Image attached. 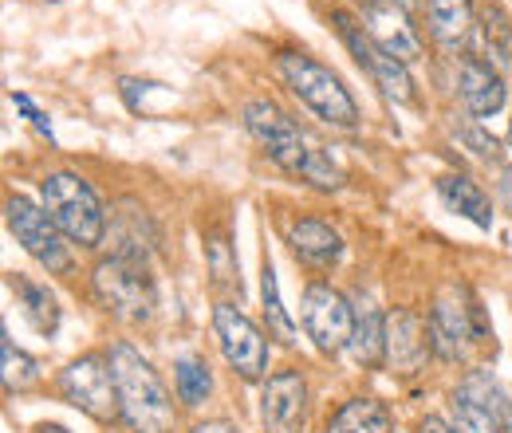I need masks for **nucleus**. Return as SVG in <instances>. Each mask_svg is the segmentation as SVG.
I'll return each instance as SVG.
<instances>
[{
  "mask_svg": "<svg viewBox=\"0 0 512 433\" xmlns=\"http://www.w3.org/2000/svg\"><path fill=\"white\" fill-rule=\"evenodd\" d=\"M4 217H8L12 237L24 245V252H28L32 260H40V264H44L48 272H56V276H64L67 268H71L64 233H60V225L52 221L48 209H40V205L28 201V197H8Z\"/></svg>",
  "mask_w": 512,
  "mask_h": 433,
  "instance_id": "nucleus-9",
  "label": "nucleus"
},
{
  "mask_svg": "<svg viewBox=\"0 0 512 433\" xmlns=\"http://www.w3.org/2000/svg\"><path fill=\"white\" fill-rule=\"evenodd\" d=\"M300 323L308 331V339L320 347L323 355H339L351 351V335H355V304L347 296H339L331 284H308L304 300H300Z\"/></svg>",
  "mask_w": 512,
  "mask_h": 433,
  "instance_id": "nucleus-7",
  "label": "nucleus"
},
{
  "mask_svg": "<svg viewBox=\"0 0 512 433\" xmlns=\"http://www.w3.org/2000/svg\"><path fill=\"white\" fill-rule=\"evenodd\" d=\"M174 382H178V398H182L186 406H201V402L209 398V390H213V374L205 367V359H197V355L178 359Z\"/></svg>",
  "mask_w": 512,
  "mask_h": 433,
  "instance_id": "nucleus-26",
  "label": "nucleus"
},
{
  "mask_svg": "<svg viewBox=\"0 0 512 433\" xmlns=\"http://www.w3.org/2000/svg\"><path fill=\"white\" fill-rule=\"evenodd\" d=\"M0 367H4V390H8V394L28 390V386L40 378V363H36L32 355H24V351L8 339V331H4V339H0Z\"/></svg>",
  "mask_w": 512,
  "mask_h": 433,
  "instance_id": "nucleus-25",
  "label": "nucleus"
},
{
  "mask_svg": "<svg viewBox=\"0 0 512 433\" xmlns=\"http://www.w3.org/2000/svg\"><path fill=\"white\" fill-rule=\"evenodd\" d=\"M331 24H335L339 40L351 48L355 63L383 87L386 99H394V103H414V79H410L406 63L394 60L390 52H383V48L371 40V32H367L355 16H347V12H331Z\"/></svg>",
  "mask_w": 512,
  "mask_h": 433,
  "instance_id": "nucleus-8",
  "label": "nucleus"
},
{
  "mask_svg": "<svg viewBox=\"0 0 512 433\" xmlns=\"http://www.w3.org/2000/svg\"><path fill=\"white\" fill-rule=\"evenodd\" d=\"M501 201H505V209L512 213V166L501 170Z\"/></svg>",
  "mask_w": 512,
  "mask_h": 433,
  "instance_id": "nucleus-34",
  "label": "nucleus"
},
{
  "mask_svg": "<svg viewBox=\"0 0 512 433\" xmlns=\"http://www.w3.org/2000/svg\"><path fill=\"white\" fill-rule=\"evenodd\" d=\"M351 355L359 367L379 371L386 363V315L367 296H355V335H351Z\"/></svg>",
  "mask_w": 512,
  "mask_h": 433,
  "instance_id": "nucleus-18",
  "label": "nucleus"
},
{
  "mask_svg": "<svg viewBox=\"0 0 512 433\" xmlns=\"http://www.w3.org/2000/svg\"><path fill=\"white\" fill-rule=\"evenodd\" d=\"M260 300H264V327H268V339L292 347V343H296V323L288 319V311L280 304V284H276L272 260H264V268H260Z\"/></svg>",
  "mask_w": 512,
  "mask_h": 433,
  "instance_id": "nucleus-24",
  "label": "nucleus"
},
{
  "mask_svg": "<svg viewBox=\"0 0 512 433\" xmlns=\"http://www.w3.org/2000/svg\"><path fill=\"white\" fill-rule=\"evenodd\" d=\"M213 331H217L221 355L233 367V374H241L245 382L264 378V371H268V339L245 311L233 308V304H217L213 308Z\"/></svg>",
  "mask_w": 512,
  "mask_h": 433,
  "instance_id": "nucleus-11",
  "label": "nucleus"
},
{
  "mask_svg": "<svg viewBox=\"0 0 512 433\" xmlns=\"http://www.w3.org/2000/svg\"><path fill=\"white\" fill-rule=\"evenodd\" d=\"M60 394L75 410H83L95 422H115L119 418V394H115V374L107 355H83L67 363L60 374Z\"/></svg>",
  "mask_w": 512,
  "mask_h": 433,
  "instance_id": "nucleus-10",
  "label": "nucleus"
},
{
  "mask_svg": "<svg viewBox=\"0 0 512 433\" xmlns=\"http://www.w3.org/2000/svg\"><path fill=\"white\" fill-rule=\"evenodd\" d=\"M288 248L312 268H331L343 256V237L320 217H300L288 225Z\"/></svg>",
  "mask_w": 512,
  "mask_h": 433,
  "instance_id": "nucleus-17",
  "label": "nucleus"
},
{
  "mask_svg": "<svg viewBox=\"0 0 512 433\" xmlns=\"http://www.w3.org/2000/svg\"><path fill=\"white\" fill-rule=\"evenodd\" d=\"M95 296L103 300V308L111 311L115 319L123 323H150L154 308H158V292H154V280H150V268L146 264H134V260H99L95 264Z\"/></svg>",
  "mask_w": 512,
  "mask_h": 433,
  "instance_id": "nucleus-6",
  "label": "nucleus"
},
{
  "mask_svg": "<svg viewBox=\"0 0 512 433\" xmlns=\"http://www.w3.org/2000/svg\"><path fill=\"white\" fill-rule=\"evenodd\" d=\"M481 52L493 63L512 60V20L501 8H489V12H485V24H481Z\"/></svg>",
  "mask_w": 512,
  "mask_h": 433,
  "instance_id": "nucleus-27",
  "label": "nucleus"
},
{
  "mask_svg": "<svg viewBox=\"0 0 512 433\" xmlns=\"http://www.w3.org/2000/svg\"><path fill=\"white\" fill-rule=\"evenodd\" d=\"M418 433H457V430H453L449 422H442V418H422Z\"/></svg>",
  "mask_w": 512,
  "mask_h": 433,
  "instance_id": "nucleus-33",
  "label": "nucleus"
},
{
  "mask_svg": "<svg viewBox=\"0 0 512 433\" xmlns=\"http://www.w3.org/2000/svg\"><path fill=\"white\" fill-rule=\"evenodd\" d=\"M209 272H213V284H229L241 292V276H237V260H233V248H229V237L225 233H213L209 237Z\"/></svg>",
  "mask_w": 512,
  "mask_h": 433,
  "instance_id": "nucleus-28",
  "label": "nucleus"
},
{
  "mask_svg": "<svg viewBox=\"0 0 512 433\" xmlns=\"http://www.w3.org/2000/svg\"><path fill=\"white\" fill-rule=\"evenodd\" d=\"M438 197H442V205H446L449 213L473 221L477 229H493L489 193L477 186L473 178H465V174H446V178H438Z\"/></svg>",
  "mask_w": 512,
  "mask_h": 433,
  "instance_id": "nucleus-19",
  "label": "nucleus"
},
{
  "mask_svg": "<svg viewBox=\"0 0 512 433\" xmlns=\"http://www.w3.org/2000/svg\"><path fill=\"white\" fill-rule=\"evenodd\" d=\"M241 119L249 126V134L268 150V158H272L280 170H288L292 178H300V182H308V186H316V189L343 186L339 166H331V158L323 154L320 146H312V142L304 138V130L292 123L276 103L253 99V103H245Z\"/></svg>",
  "mask_w": 512,
  "mask_h": 433,
  "instance_id": "nucleus-1",
  "label": "nucleus"
},
{
  "mask_svg": "<svg viewBox=\"0 0 512 433\" xmlns=\"http://www.w3.org/2000/svg\"><path fill=\"white\" fill-rule=\"evenodd\" d=\"M193 433H237V426L233 422H201V426H193Z\"/></svg>",
  "mask_w": 512,
  "mask_h": 433,
  "instance_id": "nucleus-32",
  "label": "nucleus"
},
{
  "mask_svg": "<svg viewBox=\"0 0 512 433\" xmlns=\"http://www.w3.org/2000/svg\"><path fill=\"white\" fill-rule=\"evenodd\" d=\"M40 197H44V209L52 213V221L60 225L67 241H75L79 248L103 245V237H107L103 201L79 174H48L40 182Z\"/></svg>",
  "mask_w": 512,
  "mask_h": 433,
  "instance_id": "nucleus-5",
  "label": "nucleus"
},
{
  "mask_svg": "<svg viewBox=\"0 0 512 433\" xmlns=\"http://www.w3.org/2000/svg\"><path fill=\"white\" fill-rule=\"evenodd\" d=\"M465 142H473V146H477V154H481V158H493V154H497V138H493V134H489V138H485V134H481V130H469V134H465Z\"/></svg>",
  "mask_w": 512,
  "mask_h": 433,
  "instance_id": "nucleus-31",
  "label": "nucleus"
},
{
  "mask_svg": "<svg viewBox=\"0 0 512 433\" xmlns=\"http://www.w3.org/2000/svg\"><path fill=\"white\" fill-rule=\"evenodd\" d=\"M327 433H394V418L379 398H351L331 414Z\"/></svg>",
  "mask_w": 512,
  "mask_h": 433,
  "instance_id": "nucleus-22",
  "label": "nucleus"
},
{
  "mask_svg": "<svg viewBox=\"0 0 512 433\" xmlns=\"http://www.w3.org/2000/svg\"><path fill=\"white\" fill-rule=\"evenodd\" d=\"M107 363L115 374V394H119V418L134 433H166L174 426V402L162 386L158 371L142 359V351L119 339L107 347Z\"/></svg>",
  "mask_w": 512,
  "mask_h": 433,
  "instance_id": "nucleus-2",
  "label": "nucleus"
},
{
  "mask_svg": "<svg viewBox=\"0 0 512 433\" xmlns=\"http://www.w3.org/2000/svg\"><path fill=\"white\" fill-rule=\"evenodd\" d=\"M264 433H304L308 426V382L300 371H276L260 390Z\"/></svg>",
  "mask_w": 512,
  "mask_h": 433,
  "instance_id": "nucleus-12",
  "label": "nucleus"
},
{
  "mask_svg": "<svg viewBox=\"0 0 512 433\" xmlns=\"http://www.w3.org/2000/svg\"><path fill=\"white\" fill-rule=\"evenodd\" d=\"M280 79L288 83V91L327 126H339V130H355L359 126V107L351 99V91L339 83V75L331 67L316 63L304 52H280Z\"/></svg>",
  "mask_w": 512,
  "mask_h": 433,
  "instance_id": "nucleus-4",
  "label": "nucleus"
},
{
  "mask_svg": "<svg viewBox=\"0 0 512 433\" xmlns=\"http://www.w3.org/2000/svg\"><path fill=\"white\" fill-rule=\"evenodd\" d=\"M509 138H512V130H509Z\"/></svg>",
  "mask_w": 512,
  "mask_h": 433,
  "instance_id": "nucleus-36",
  "label": "nucleus"
},
{
  "mask_svg": "<svg viewBox=\"0 0 512 433\" xmlns=\"http://www.w3.org/2000/svg\"><path fill=\"white\" fill-rule=\"evenodd\" d=\"M449 406H453V422H457L453 430L457 433H505L493 418H489V414H485V410H481V406H473V402H469V398H461V394H453V402H449Z\"/></svg>",
  "mask_w": 512,
  "mask_h": 433,
  "instance_id": "nucleus-29",
  "label": "nucleus"
},
{
  "mask_svg": "<svg viewBox=\"0 0 512 433\" xmlns=\"http://www.w3.org/2000/svg\"><path fill=\"white\" fill-rule=\"evenodd\" d=\"M363 28L371 32V40H375L383 52H390L394 60L414 63L422 56V36H418V28L410 24L406 8L394 4V0H367V4H363Z\"/></svg>",
  "mask_w": 512,
  "mask_h": 433,
  "instance_id": "nucleus-13",
  "label": "nucleus"
},
{
  "mask_svg": "<svg viewBox=\"0 0 512 433\" xmlns=\"http://www.w3.org/2000/svg\"><path fill=\"white\" fill-rule=\"evenodd\" d=\"M12 103H16V107H20L24 115H28V123L36 126V130H40L44 138H52V119H48V115H44V111H40V107H36V103L28 99V95H20V91H12Z\"/></svg>",
  "mask_w": 512,
  "mask_h": 433,
  "instance_id": "nucleus-30",
  "label": "nucleus"
},
{
  "mask_svg": "<svg viewBox=\"0 0 512 433\" xmlns=\"http://www.w3.org/2000/svg\"><path fill=\"white\" fill-rule=\"evenodd\" d=\"M107 233H111V245H115L111 256L134 260V264H150L158 237H154V221L146 217V209L138 201H119L115 205Z\"/></svg>",
  "mask_w": 512,
  "mask_h": 433,
  "instance_id": "nucleus-16",
  "label": "nucleus"
},
{
  "mask_svg": "<svg viewBox=\"0 0 512 433\" xmlns=\"http://www.w3.org/2000/svg\"><path fill=\"white\" fill-rule=\"evenodd\" d=\"M426 24H430V36L446 52H457L473 32V4L469 0H426Z\"/></svg>",
  "mask_w": 512,
  "mask_h": 433,
  "instance_id": "nucleus-20",
  "label": "nucleus"
},
{
  "mask_svg": "<svg viewBox=\"0 0 512 433\" xmlns=\"http://www.w3.org/2000/svg\"><path fill=\"white\" fill-rule=\"evenodd\" d=\"M457 87H461V103L473 119H489L505 107V75L493 67L489 60H477V56H465L461 71H457Z\"/></svg>",
  "mask_w": 512,
  "mask_h": 433,
  "instance_id": "nucleus-15",
  "label": "nucleus"
},
{
  "mask_svg": "<svg viewBox=\"0 0 512 433\" xmlns=\"http://www.w3.org/2000/svg\"><path fill=\"white\" fill-rule=\"evenodd\" d=\"M430 327L406 308L386 315V363L394 374H418L430 359Z\"/></svg>",
  "mask_w": 512,
  "mask_h": 433,
  "instance_id": "nucleus-14",
  "label": "nucleus"
},
{
  "mask_svg": "<svg viewBox=\"0 0 512 433\" xmlns=\"http://www.w3.org/2000/svg\"><path fill=\"white\" fill-rule=\"evenodd\" d=\"M453 394L469 398V402H473V406H481V410H485L501 430L512 433V394L489 371H469L461 382H457V390H453Z\"/></svg>",
  "mask_w": 512,
  "mask_h": 433,
  "instance_id": "nucleus-21",
  "label": "nucleus"
},
{
  "mask_svg": "<svg viewBox=\"0 0 512 433\" xmlns=\"http://www.w3.org/2000/svg\"><path fill=\"white\" fill-rule=\"evenodd\" d=\"M36 433H71V430H64V426H36Z\"/></svg>",
  "mask_w": 512,
  "mask_h": 433,
  "instance_id": "nucleus-35",
  "label": "nucleus"
},
{
  "mask_svg": "<svg viewBox=\"0 0 512 433\" xmlns=\"http://www.w3.org/2000/svg\"><path fill=\"white\" fill-rule=\"evenodd\" d=\"M12 292L20 296L24 319H28L44 339H52L56 327H60V304H56V296H52L44 284H32V280H24V276H12Z\"/></svg>",
  "mask_w": 512,
  "mask_h": 433,
  "instance_id": "nucleus-23",
  "label": "nucleus"
},
{
  "mask_svg": "<svg viewBox=\"0 0 512 433\" xmlns=\"http://www.w3.org/2000/svg\"><path fill=\"white\" fill-rule=\"evenodd\" d=\"M430 347L442 363H465L473 347H493V327L489 315L481 308V300L469 288H446L438 296V304L430 308Z\"/></svg>",
  "mask_w": 512,
  "mask_h": 433,
  "instance_id": "nucleus-3",
  "label": "nucleus"
}]
</instances>
